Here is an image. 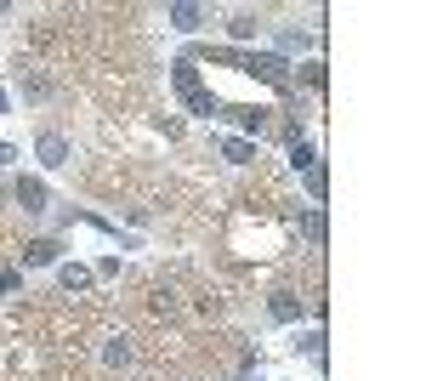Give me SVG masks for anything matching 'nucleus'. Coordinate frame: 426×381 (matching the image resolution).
Listing matches in <instances>:
<instances>
[{
  "label": "nucleus",
  "instance_id": "nucleus-2",
  "mask_svg": "<svg viewBox=\"0 0 426 381\" xmlns=\"http://www.w3.org/2000/svg\"><path fill=\"white\" fill-rule=\"evenodd\" d=\"M17 199H23V205H29V211H40V199H45V194H40V188H34V182H23V188H17Z\"/></svg>",
  "mask_w": 426,
  "mask_h": 381
},
{
  "label": "nucleus",
  "instance_id": "nucleus-1",
  "mask_svg": "<svg viewBox=\"0 0 426 381\" xmlns=\"http://www.w3.org/2000/svg\"><path fill=\"white\" fill-rule=\"evenodd\" d=\"M40 154H45V165H63V142H57V137H45V142H40Z\"/></svg>",
  "mask_w": 426,
  "mask_h": 381
}]
</instances>
